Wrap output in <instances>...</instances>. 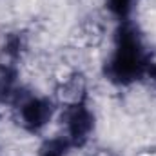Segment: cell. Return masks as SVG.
Listing matches in <instances>:
<instances>
[{
	"label": "cell",
	"mask_w": 156,
	"mask_h": 156,
	"mask_svg": "<svg viewBox=\"0 0 156 156\" xmlns=\"http://www.w3.org/2000/svg\"><path fill=\"white\" fill-rule=\"evenodd\" d=\"M145 69V56L142 51V44L131 29H122L118 33L116 45L109 60V73L120 82H129L142 75Z\"/></svg>",
	"instance_id": "1"
},
{
	"label": "cell",
	"mask_w": 156,
	"mask_h": 156,
	"mask_svg": "<svg viewBox=\"0 0 156 156\" xmlns=\"http://www.w3.org/2000/svg\"><path fill=\"white\" fill-rule=\"evenodd\" d=\"M53 83H55V104L62 109H75L85 105L89 82L87 76L71 66H58L53 73Z\"/></svg>",
	"instance_id": "2"
},
{
	"label": "cell",
	"mask_w": 156,
	"mask_h": 156,
	"mask_svg": "<svg viewBox=\"0 0 156 156\" xmlns=\"http://www.w3.org/2000/svg\"><path fill=\"white\" fill-rule=\"evenodd\" d=\"M13 118L26 131L44 129L55 115V102L37 94H18L11 105Z\"/></svg>",
	"instance_id": "3"
},
{
	"label": "cell",
	"mask_w": 156,
	"mask_h": 156,
	"mask_svg": "<svg viewBox=\"0 0 156 156\" xmlns=\"http://www.w3.org/2000/svg\"><path fill=\"white\" fill-rule=\"evenodd\" d=\"M107 37L105 22L100 16H85L78 22L69 33V45L78 51L96 49L104 44Z\"/></svg>",
	"instance_id": "4"
},
{
	"label": "cell",
	"mask_w": 156,
	"mask_h": 156,
	"mask_svg": "<svg viewBox=\"0 0 156 156\" xmlns=\"http://www.w3.org/2000/svg\"><path fill=\"white\" fill-rule=\"evenodd\" d=\"M66 115H67L66 118L67 140L75 144H82L93 129V118L89 115V111L85 109V105H82L75 109H66Z\"/></svg>",
	"instance_id": "5"
},
{
	"label": "cell",
	"mask_w": 156,
	"mask_h": 156,
	"mask_svg": "<svg viewBox=\"0 0 156 156\" xmlns=\"http://www.w3.org/2000/svg\"><path fill=\"white\" fill-rule=\"evenodd\" d=\"M105 2H107L109 11L120 18L127 16V13L131 11V5H133V0H105Z\"/></svg>",
	"instance_id": "6"
},
{
	"label": "cell",
	"mask_w": 156,
	"mask_h": 156,
	"mask_svg": "<svg viewBox=\"0 0 156 156\" xmlns=\"http://www.w3.org/2000/svg\"><path fill=\"white\" fill-rule=\"evenodd\" d=\"M38 156H64V145L58 142H51L40 151Z\"/></svg>",
	"instance_id": "7"
},
{
	"label": "cell",
	"mask_w": 156,
	"mask_h": 156,
	"mask_svg": "<svg viewBox=\"0 0 156 156\" xmlns=\"http://www.w3.org/2000/svg\"><path fill=\"white\" fill-rule=\"evenodd\" d=\"M89 156H120L115 149H109V147H96L94 151H91Z\"/></svg>",
	"instance_id": "8"
},
{
	"label": "cell",
	"mask_w": 156,
	"mask_h": 156,
	"mask_svg": "<svg viewBox=\"0 0 156 156\" xmlns=\"http://www.w3.org/2000/svg\"><path fill=\"white\" fill-rule=\"evenodd\" d=\"M134 156H156V147H144Z\"/></svg>",
	"instance_id": "9"
}]
</instances>
